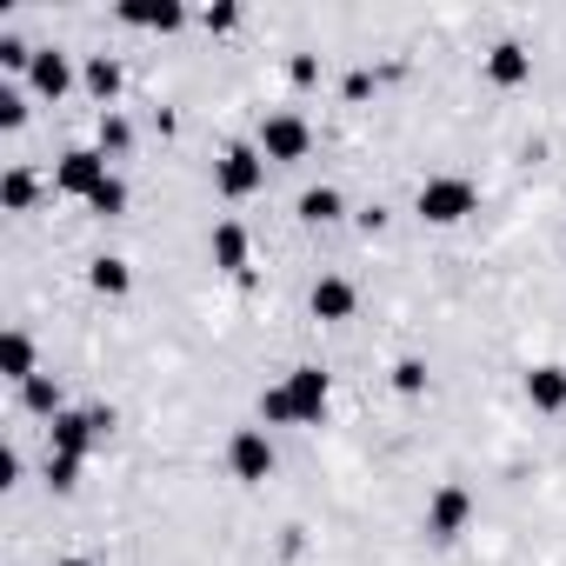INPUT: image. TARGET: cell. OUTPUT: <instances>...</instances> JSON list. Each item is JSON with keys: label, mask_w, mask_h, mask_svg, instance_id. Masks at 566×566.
I'll return each instance as SVG.
<instances>
[{"label": "cell", "mask_w": 566, "mask_h": 566, "mask_svg": "<svg viewBox=\"0 0 566 566\" xmlns=\"http://www.w3.org/2000/svg\"><path fill=\"white\" fill-rule=\"evenodd\" d=\"M413 207H420L427 227H460L467 213H480V187L467 174H427L420 193H413Z\"/></svg>", "instance_id": "6da1fadb"}, {"label": "cell", "mask_w": 566, "mask_h": 566, "mask_svg": "<svg viewBox=\"0 0 566 566\" xmlns=\"http://www.w3.org/2000/svg\"><path fill=\"white\" fill-rule=\"evenodd\" d=\"M280 394H287L294 427H321L327 407H334V374H327V367H294L287 380H280Z\"/></svg>", "instance_id": "7a4b0ae2"}, {"label": "cell", "mask_w": 566, "mask_h": 566, "mask_svg": "<svg viewBox=\"0 0 566 566\" xmlns=\"http://www.w3.org/2000/svg\"><path fill=\"white\" fill-rule=\"evenodd\" d=\"M473 513H480V500H473V486H460V480H447L433 500H427V533L440 539V546H453L467 526H473Z\"/></svg>", "instance_id": "3957f363"}, {"label": "cell", "mask_w": 566, "mask_h": 566, "mask_svg": "<svg viewBox=\"0 0 566 566\" xmlns=\"http://www.w3.org/2000/svg\"><path fill=\"white\" fill-rule=\"evenodd\" d=\"M107 180H114V174H107V154H101V147H67L61 167H54V187H61L67 200H94Z\"/></svg>", "instance_id": "277c9868"}, {"label": "cell", "mask_w": 566, "mask_h": 566, "mask_svg": "<svg viewBox=\"0 0 566 566\" xmlns=\"http://www.w3.org/2000/svg\"><path fill=\"white\" fill-rule=\"evenodd\" d=\"M213 187H220L227 200H253V193L266 187V154H260V147H227V154L213 160Z\"/></svg>", "instance_id": "5b68a950"}, {"label": "cell", "mask_w": 566, "mask_h": 566, "mask_svg": "<svg viewBox=\"0 0 566 566\" xmlns=\"http://www.w3.org/2000/svg\"><path fill=\"white\" fill-rule=\"evenodd\" d=\"M260 154H266V160H307V154H314V127H307L294 107H280V114L260 120Z\"/></svg>", "instance_id": "8992f818"}, {"label": "cell", "mask_w": 566, "mask_h": 566, "mask_svg": "<svg viewBox=\"0 0 566 566\" xmlns=\"http://www.w3.org/2000/svg\"><path fill=\"white\" fill-rule=\"evenodd\" d=\"M227 473H233L240 486L273 480V440H266V427H240V433L227 440Z\"/></svg>", "instance_id": "52a82bcc"}, {"label": "cell", "mask_w": 566, "mask_h": 566, "mask_svg": "<svg viewBox=\"0 0 566 566\" xmlns=\"http://www.w3.org/2000/svg\"><path fill=\"white\" fill-rule=\"evenodd\" d=\"M307 314L314 321H327V327H340V321H354L360 314V287L347 273H321L314 287H307Z\"/></svg>", "instance_id": "ba28073f"}, {"label": "cell", "mask_w": 566, "mask_h": 566, "mask_svg": "<svg viewBox=\"0 0 566 566\" xmlns=\"http://www.w3.org/2000/svg\"><path fill=\"white\" fill-rule=\"evenodd\" d=\"M480 74H486V87L513 94V87H526V81H533V48H526V41H493V48H486V61H480Z\"/></svg>", "instance_id": "9c48e42d"}, {"label": "cell", "mask_w": 566, "mask_h": 566, "mask_svg": "<svg viewBox=\"0 0 566 566\" xmlns=\"http://www.w3.org/2000/svg\"><path fill=\"white\" fill-rule=\"evenodd\" d=\"M207 260H213L220 273H247V260H253V233H247L240 220H213V233H207Z\"/></svg>", "instance_id": "30bf717a"}, {"label": "cell", "mask_w": 566, "mask_h": 566, "mask_svg": "<svg viewBox=\"0 0 566 566\" xmlns=\"http://www.w3.org/2000/svg\"><path fill=\"white\" fill-rule=\"evenodd\" d=\"M526 407L533 413H566V367L559 360H539V367H526Z\"/></svg>", "instance_id": "8fae6325"}, {"label": "cell", "mask_w": 566, "mask_h": 566, "mask_svg": "<svg viewBox=\"0 0 566 566\" xmlns=\"http://www.w3.org/2000/svg\"><path fill=\"white\" fill-rule=\"evenodd\" d=\"M114 21H120V28H154V34H174V28L187 21V8H180V0H120Z\"/></svg>", "instance_id": "7c38bea8"}, {"label": "cell", "mask_w": 566, "mask_h": 566, "mask_svg": "<svg viewBox=\"0 0 566 566\" xmlns=\"http://www.w3.org/2000/svg\"><path fill=\"white\" fill-rule=\"evenodd\" d=\"M28 81H34V94H41V101H61V94L74 87V67H67V54H61V48H34Z\"/></svg>", "instance_id": "4fadbf2b"}, {"label": "cell", "mask_w": 566, "mask_h": 566, "mask_svg": "<svg viewBox=\"0 0 566 566\" xmlns=\"http://www.w3.org/2000/svg\"><path fill=\"white\" fill-rule=\"evenodd\" d=\"M87 287H94L101 301H127V287H134V273H127V260H114V253H101V260L87 266Z\"/></svg>", "instance_id": "5bb4252c"}, {"label": "cell", "mask_w": 566, "mask_h": 566, "mask_svg": "<svg viewBox=\"0 0 566 566\" xmlns=\"http://www.w3.org/2000/svg\"><path fill=\"white\" fill-rule=\"evenodd\" d=\"M0 374H8V380H21V387L41 374V367H34V340H28L21 327H14L8 340H0Z\"/></svg>", "instance_id": "9a60e30c"}, {"label": "cell", "mask_w": 566, "mask_h": 566, "mask_svg": "<svg viewBox=\"0 0 566 566\" xmlns=\"http://www.w3.org/2000/svg\"><path fill=\"white\" fill-rule=\"evenodd\" d=\"M340 213H347L340 187H307V193H301V220H307V227H334Z\"/></svg>", "instance_id": "2e32d148"}, {"label": "cell", "mask_w": 566, "mask_h": 566, "mask_svg": "<svg viewBox=\"0 0 566 566\" xmlns=\"http://www.w3.org/2000/svg\"><path fill=\"white\" fill-rule=\"evenodd\" d=\"M87 94H94V101H114V94H120V61H114V54H94V61H87Z\"/></svg>", "instance_id": "e0dca14e"}, {"label": "cell", "mask_w": 566, "mask_h": 566, "mask_svg": "<svg viewBox=\"0 0 566 566\" xmlns=\"http://www.w3.org/2000/svg\"><path fill=\"white\" fill-rule=\"evenodd\" d=\"M21 400H28L34 413H61V387H54V374H34V380L21 387Z\"/></svg>", "instance_id": "ac0fdd59"}, {"label": "cell", "mask_w": 566, "mask_h": 566, "mask_svg": "<svg viewBox=\"0 0 566 566\" xmlns=\"http://www.w3.org/2000/svg\"><path fill=\"white\" fill-rule=\"evenodd\" d=\"M134 147V127L120 114H101V154H127Z\"/></svg>", "instance_id": "d6986e66"}, {"label": "cell", "mask_w": 566, "mask_h": 566, "mask_svg": "<svg viewBox=\"0 0 566 566\" xmlns=\"http://www.w3.org/2000/svg\"><path fill=\"white\" fill-rule=\"evenodd\" d=\"M394 394L420 400V394H427V360H400V367H394Z\"/></svg>", "instance_id": "ffe728a7"}, {"label": "cell", "mask_w": 566, "mask_h": 566, "mask_svg": "<svg viewBox=\"0 0 566 566\" xmlns=\"http://www.w3.org/2000/svg\"><path fill=\"white\" fill-rule=\"evenodd\" d=\"M28 207H34V174L14 167V174H8V213H28Z\"/></svg>", "instance_id": "44dd1931"}, {"label": "cell", "mask_w": 566, "mask_h": 566, "mask_svg": "<svg viewBox=\"0 0 566 566\" xmlns=\"http://www.w3.org/2000/svg\"><path fill=\"white\" fill-rule=\"evenodd\" d=\"M87 207H94V213H107V220H114V213H127V180L114 174V180H107V187H101V193H94Z\"/></svg>", "instance_id": "7402d4cb"}, {"label": "cell", "mask_w": 566, "mask_h": 566, "mask_svg": "<svg viewBox=\"0 0 566 566\" xmlns=\"http://www.w3.org/2000/svg\"><path fill=\"white\" fill-rule=\"evenodd\" d=\"M260 420H266V427H294V413H287V394H280V387H266V394H260Z\"/></svg>", "instance_id": "603a6c76"}, {"label": "cell", "mask_w": 566, "mask_h": 566, "mask_svg": "<svg viewBox=\"0 0 566 566\" xmlns=\"http://www.w3.org/2000/svg\"><path fill=\"white\" fill-rule=\"evenodd\" d=\"M74 473H81V460H61V453H48V480H54V493H74Z\"/></svg>", "instance_id": "cb8c5ba5"}, {"label": "cell", "mask_w": 566, "mask_h": 566, "mask_svg": "<svg viewBox=\"0 0 566 566\" xmlns=\"http://www.w3.org/2000/svg\"><path fill=\"white\" fill-rule=\"evenodd\" d=\"M200 28H207V34H233V28H240V8H207Z\"/></svg>", "instance_id": "d4e9b609"}, {"label": "cell", "mask_w": 566, "mask_h": 566, "mask_svg": "<svg viewBox=\"0 0 566 566\" xmlns=\"http://www.w3.org/2000/svg\"><path fill=\"white\" fill-rule=\"evenodd\" d=\"M287 74H294V87H314V81H321V61H314V54H294Z\"/></svg>", "instance_id": "484cf974"}, {"label": "cell", "mask_w": 566, "mask_h": 566, "mask_svg": "<svg viewBox=\"0 0 566 566\" xmlns=\"http://www.w3.org/2000/svg\"><path fill=\"white\" fill-rule=\"evenodd\" d=\"M21 114H28L21 94H0V127H21Z\"/></svg>", "instance_id": "4316f807"}, {"label": "cell", "mask_w": 566, "mask_h": 566, "mask_svg": "<svg viewBox=\"0 0 566 566\" xmlns=\"http://www.w3.org/2000/svg\"><path fill=\"white\" fill-rule=\"evenodd\" d=\"M54 566H94V559H81V553H74V559H54Z\"/></svg>", "instance_id": "83f0119b"}]
</instances>
